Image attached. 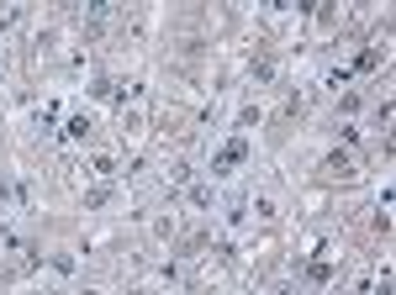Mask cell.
<instances>
[{
	"mask_svg": "<svg viewBox=\"0 0 396 295\" xmlns=\"http://www.w3.org/2000/svg\"><path fill=\"white\" fill-rule=\"evenodd\" d=\"M328 174H338V179H349V174H354V164H349V158H344V153H333V158H328Z\"/></svg>",
	"mask_w": 396,
	"mask_h": 295,
	"instance_id": "2",
	"label": "cell"
},
{
	"mask_svg": "<svg viewBox=\"0 0 396 295\" xmlns=\"http://www.w3.org/2000/svg\"><path fill=\"white\" fill-rule=\"evenodd\" d=\"M85 295H101V290H85Z\"/></svg>",
	"mask_w": 396,
	"mask_h": 295,
	"instance_id": "3",
	"label": "cell"
},
{
	"mask_svg": "<svg viewBox=\"0 0 396 295\" xmlns=\"http://www.w3.org/2000/svg\"><path fill=\"white\" fill-rule=\"evenodd\" d=\"M243 153H249V137H233L228 148H222V158H217V174H233V169L243 164Z\"/></svg>",
	"mask_w": 396,
	"mask_h": 295,
	"instance_id": "1",
	"label": "cell"
}]
</instances>
